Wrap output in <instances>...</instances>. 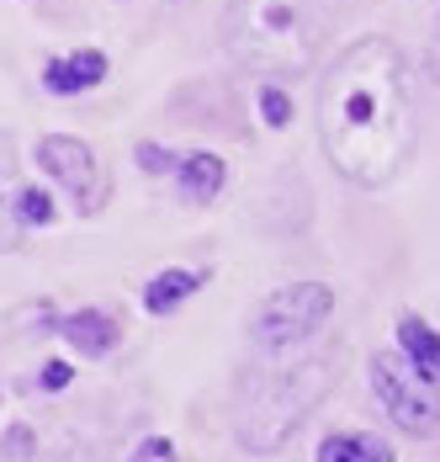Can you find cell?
Wrapping results in <instances>:
<instances>
[{
  "label": "cell",
  "instance_id": "6da1fadb",
  "mask_svg": "<svg viewBox=\"0 0 440 462\" xmlns=\"http://www.w3.org/2000/svg\"><path fill=\"white\" fill-rule=\"evenodd\" d=\"M318 139L351 186H388L419 149V101L408 59L388 38L351 43L318 86Z\"/></svg>",
  "mask_w": 440,
  "mask_h": 462
},
{
  "label": "cell",
  "instance_id": "7a4b0ae2",
  "mask_svg": "<svg viewBox=\"0 0 440 462\" xmlns=\"http://www.w3.org/2000/svg\"><path fill=\"white\" fill-rule=\"evenodd\" d=\"M329 32L324 0H234L223 22L228 53L255 75H303Z\"/></svg>",
  "mask_w": 440,
  "mask_h": 462
},
{
  "label": "cell",
  "instance_id": "3957f363",
  "mask_svg": "<svg viewBox=\"0 0 440 462\" xmlns=\"http://www.w3.org/2000/svg\"><path fill=\"white\" fill-rule=\"evenodd\" d=\"M335 383V351L313 356V362H292V367H261L244 377L239 388V410H234V430L244 441V452L270 457L281 452L298 425L313 415V404L329 393Z\"/></svg>",
  "mask_w": 440,
  "mask_h": 462
},
{
  "label": "cell",
  "instance_id": "277c9868",
  "mask_svg": "<svg viewBox=\"0 0 440 462\" xmlns=\"http://www.w3.org/2000/svg\"><path fill=\"white\" fill-rule=\"evenodd\" d=\"M329 309H335V292L324 282H287V287H276L261 309H255L250 340L261 351H287V346L308 340L313 329L329 319Z\"/></svg>",
  "mask_w": 440,
  "mask_h": 462
},
{
  "label": "cell",
  "instance_id": "5b68a950",
  "mask_svg": "<svg viewBox=\"0 0 440 462\" xmlns=\"http://www.w3.org/2000/svg\"><path fill=\"white\" fill-rule=\"evenodd\" d=\"M38 165H43L64 191H75L80 213H96V208L106 202V171H101V160H96V149H90L86 139L48 134V139L38 143Z\"/></svg>",
  "mask_w": 440,
  "mask_h": 462
},
{
  "label": "cell",
  "instance_id": "8992f818",
  "mask_svg": "<svg viewBox=\"0 0 440 462\" xmlns=\"http://www.w3.org/2000/svg\"><path fill=\"white\" fill-rule=\"evenodd\" d=\"M371 388H377V399H382V410L403 425V430H414V436H430L435 430V388H425V383H408L403 372H398V356H371Z\"/></svg>",
  "mask_w": 440,
  "mask_h": 462
},
{
  "label": "cell",
  "instance_id": "52a82bcc",
  "mask_svg": "<svg viewBox=\"0 0 440 462\" xmlns=\"http://www.w3.org/2000/svg\"><path fill=\"white\" fill-rule=\"evenodd\" d=\"M101 80H106V53H96V48L48 59V69H43V86L53 96H80V91H90V86H101Z\"/></svg>",
  "mask_w": 440,
  "mask_h": 462
},
{
  "label": "cell",
  "instance_id": "ba28073f",
  "mask_svg": "<svg viewBox=\"0 0 440 462\" xmlns=\"http://www.w3.org/2000/svg\"><path fill=\"white\" fill-rule=\"evenodd\" d=\"M59 335H64L75 351H86V356H106V351L117 346V319L101 314V309H80V314H64V319H59Z\"/></svg>",
  "mask_w": 440,
  "mask_h": 462
},
{
  "label": "cell",
  "instance_id": "9c48e42d",
  "mask_svg": "<svg viewBox=\"0 0 440 462\" xmlns=\"http://www.w3.org/2000/svg\"><path fill=\"white\" fill-rule=\"evenodd\" d=\"M398 340H403V351H408V362H414V377L425 383V388H435L440 383V340L435 329L425 319H403L398 324Z\"/></svg>",
  "mask_w": 440,
  "mask_h": 462
},
{
  "label": "cell",
  "instance_id": "30bf717a",
  "mask_svg": "<svg viewBox=\"0 0 440 462\" xmlns=\"http://www.w3.org/2000/svg\"><path fill=\"white\" fill-rule=\"evenodd\" d=\"M318 462H393V447L371 430H340L318 447Z\"/></svg>",
  "mask_w": 440,
  "mask_h": 462
},
{
  "label": "cell",
  "instance_id": "8fae6325",
  "mask_svg": "<svg viewBox=\"0 0 440 462\" xmlns=\"http://www.w3.org/2000/svg\"><path fill=\"white\" fill-rule=\"evenodd\" d=\"M197 287H202V272L170 266V272H160V277L143 287V309H149V314H170V309H180Z\"/></svg>",
  "mask_w": 440,
  "mask_h": 462
},
{
  "label": "cell",
  "instance_id": "7c38bea8",
  "mask_svg": "<svg viewBox=\"0 0 440 462\" xmlns=\"http://www.w3.org/2000/svg\"><path fill=\"white\" fill-rule=\"evenodd\" d=\"M176 176H180V191L197 197V202H213L223 191V181H228V171H223L218 154H186L176 165Z\"/></svg>",
  "mask_w": 440,
  "mask_h": 462
},
{
  "label": "cell",
  "instance_id": "4fadbf2b",
  "mask_svg": "<svg viewBox=\"0 0 440 462\" xmlns=\"http://www.w3.org/2000/svg\"><path fill=\"white\" fill-rule=\"evenodd\" d=\"M261 112H265V123H270V128L292 123V96L276 91V86H265V91H261Z\"/></svg>",
  "mask_w": 440,
  "mask_h": 462
},
{
  "label": "cell",
  "instance_id": "5bb4252c",
  "mask_svg": "<svg viewBox=\"0 0 440 462\" xmlns=\"http://www.w3.org/2000/svg\"><path fill=\"white\" fill-rule=\"evenodd\" d=\"M16 208H22L27 224H48L53 218V202H48L43 191H16Z\"/></svg>",
  "mask_w": 440,
  "mask_h": 462
},
{
  "label": "cell",
  "instance_id": "9a60e30c",
  "mask_svg": "<svg viewBox=\"0 0 440 462\" xmlns=\"http://www.w3.org/2000/svg\"><path fill=\"white\" fill-rule=\"evenodd\" d=\"M128 462H176V441H165V436H149L143 447H133Z\"/></svg>",
  "mask_w": 440,
  "mask_h": 462
},
{
  "label": "cell",
  "instance_id": "2e32d148",
  "mask_svg": "<svg viewBox=\"0 0 440 462\" xmlns=\"http://www.w3.org/2000/svg\"><path fill=\"white\" fill-rule=\"evenodd\" d=\"M0 457H11V462L32 457V430H27V425H16L11 436H0Z\"/></svg>",
  "mask_w": 440,
  "mask_h": 462
},
{
  "label": "cell",
  "instance_id": "e0dca14e",
  "mask_svg": "<svg viewBox=\"0 0 440 462\" xmlns=\"http://www.w3.org/2000/svg\"><path fill=\"white\" fill-rule=\"evenodd\" d=\"M138 160H143L149 171H176V160H165V154H160V143H143V149H138Z\"/></svg>",
  "mask_w": 440,
  "mask_h": 462
},
{
  "label": "cell",
  "instance_id": "ac0fdd59",
  "mask_svg": "<svg viewBox=\"0 0 440 462\" xmlns=\"http://www.w3.org/2000/svg\"><path fill=\"white\" fill-rule=\"evenodd\" d=\"M69 383V367H48L43 372V388H64Z\"/></svg>",
  "mask_w": 440,
  "mask_h": 462
}]
</instances>
